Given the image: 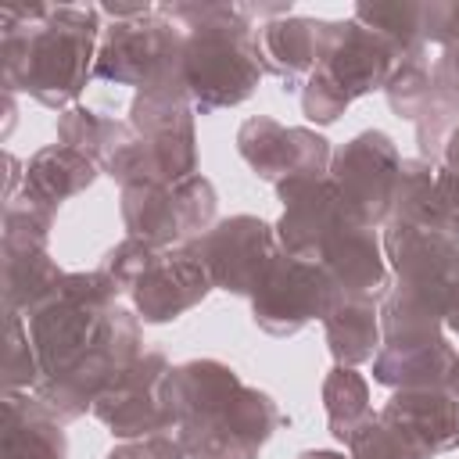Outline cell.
<instances>
[{
	"label": "cell",
	"instance_id": "obj_3",
	"mask_svg": "<svg viewBox=\"0 0 459 459\" xmlns=\"http://www.w3.org/2000/svg\"><path fill=\"white\" fill-rule=\"evenodd\" d=\"M323 29L319 18H276L262 25V50L276 72H298L323 54Z\"/></svg>",
	"mask_w": 459,
	"mask_h": 459
},
{
	"label": "cell",
	"instance_id": "obj_4",
	"mask_svg": "<svg viewBox=\"0 0 459 459\" xmlns=\"http://www.w3.org/2000/svg\"><path fill=\"white\" fill-rule=\"evenodd\" d=\"M355 22L384 36L394 50H405L412 61L423 54V4H355Z\"/></svg>",
	"mask_w": 459,
	"mask_h": 459
},
{
	"label": "cell",
	"instance_id": "obj_2",
	"mask_svg": "<svg viewBox=\"0 0 459 459\" xmlns=\"http://www.w3.org/2000/svg\"><path fill=\"white\" fill-rule=\"evenodd\" d=\"M108 43L100 50L97 61V75L108 79H140L147 75L151 82L176 75V68H183V47L186 39L179 36V25L161 14L158 7L140 14V18H126L108 25Z\"/></svg>",
	"mask_w": 459,
	"mask_h": 459
},
{
	"label": "cell",
	"instance_id": "obj_1",
	"mask_svg": "<svg viewBox=\"0 0 459 459\" xmlns=\"http://www.w3.org/2000/svg\"><path fill=\"white\" fill-rule=\"evenodd\" d=\"M158 11L194 29L183 47V72L208 104L240 100L251 90L258 79V47L240 4H161Z\"/></svg>",
	"mask_w": 459,
	"mask_h": 459
}]
</instances>
